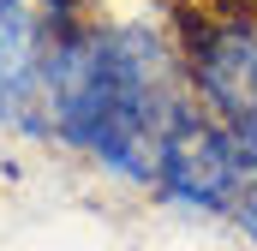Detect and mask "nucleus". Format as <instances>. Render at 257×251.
<instances>
[{"mask_svg": "<svg viewBox=\"0 0 257 251\" xmlns=\"http://www.w3.org/2000/svg\"><path fill=\"white\" fill-rule=\"evenodd\" d=\"M48 114L72 150H90L102 168L126 180H162L168 138L180 126V102L168 84L162 42L144 30H96L60 42L42 66Z\"/></svg>", "mask_w": 257, "mask_h": 251, "instance_id": "nucleus-1", "label": "nucleus"}, {"mask_svg": "<svg viewBox=\"0 0 257 251\" xmlns=\"http://www.w3.org/2000/svg\"><path fill=\"white\" fill-rule=\"evenodd\" d=\"M197 78H203V96L215 102V114L227 120L233 144L257 168V36H245V30L215 36L197 60Z\"/></svg>", "mask_w": 257, "mask_h": 251, "instance_id": "nucleus-2", "label": "nucleus"}, {"mask_svg": "<svg viewBox=\"0 0 257 251\" xmlns=\"http://www.w3.org/2000/svg\"><path fill=\"white\" fill-rule=\"evenodd\" d=\"M42 66L48 60L36 54V24L24 0H0V120H24V102L36 96Z\"/></svg>", "mask_w": 257, "mask_h": 251, "instance_id": "nucleus-3", "label": "nucleus"}]
</instances>
